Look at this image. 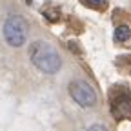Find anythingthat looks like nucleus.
Wrapping results in <instances>:
<instances>
[{
	"label": "nucleus",
	"instance_id": "nucleus-1",
	"mask_svg": "<svg viewBox=\"0 0 131 131\" xmlns=\"http://www.w3.org/2000/svg\"><path fill=\"white\" fill-rule=\"evenodd\" d=\"M29 57H31V62L42 73L55 75L62 68V58H60L58 51L47 42H35L29 49Z\"/></svg>",
	"mask_w": 131,
	"mask_h": 131
},
{
	"label": "nucleus",
	"instance_id": "nucleus-2",
	"mask_svg": "<svg viewBox=\"0 0 131 131\" xmlns=\"http://www.w3.org/2000/svg\"><path fill=\"white\" fill-rule=\"evenodd\" d=\"M4 37L11 47H20L27 40V24L22 16H9L4 24Z\"/></svg>",
	"mask_w": 131,
	"mask_h": 131
},
{
	"label": "nucleus",
	"instance_id": "nucleus-3",
	"mask_svg": "<svg viewBox=\"0 0 131 131\" xmlns=\"http://www.w3.org/2000/svg\"><path fill=\"white\" fill-rule=\"evenodd\" d=\"M69 95L71 98L82 107H93L96 104V93L95 89L84 80H73L69 84Z\"/></svg>",
	"mask_w": 131,
	"mask_h": 131
},
{
	"label": "nucleus",
	"instance_id": "nucleus-4",
	"mask_svg": "<svg viewBox=\"0 0 131 131\" xmlns=\"http://www.w3.org/2000/svg\"><path fill=\"white\" fill-rule=\"evenodd\" d=\"M113 115L117 118H131V95L127 91H122L117 95V100L111 102Z\"/></svg>",
	"mask_w": 131,
	"mask_h": 131
},
{
	"label": "nucleus",
	"instance_id": "nucleus-5",
	"mask_svg": "<svg viewBox=\"0 0 131 131\" xmlns=\"http://www.w3.org/2000/svg\"><path fill=\"white\" fill-rule=\"evenodd\" d=\"M129 37H131V29L127 26H118L115 29V35H113L115 42H126Z\"/></svg>",
	"mask_w": 131,
	"mask_h": 131
},
{
	"label": "nucleus",
	"instance_id": "nucleus-6",
	"mask_svg": "<svg viewBox=\"0 0 131 131\" xmlns=\"http://www.w3.org/2000/svg\"><path fill=\"white\" fill-rule=\"evenodd\" d=\"M82 4H86L89 7H96V9H100V7H106V0H80Z\"/></svg>",
	"mask_w": 131,
	"mask_h": 131
},
{
	"label": "nucleus",
	"instance_id": "nucleus-7",
	"mask_svg": "<svg viewBox=\"0 0 131 131\" xmlns=\"http://www.w3.org/2000/svg\"><path fill=\"white\" fill-rule=\"evenodd\" d=\"M88 131H106V129H104V127H102L100 124H95V126H91V127H89Z\"/></svg>",
	"mask_w": 131,
	"mask_h": 131
},
{
	"label": "nucleus",
	"instance_id": "nucleus-8",
	"mask_svg": "<svg viewBox=\"0 0 131 131\" xmlns=\"http://www.w3.org/2000/svg\"><path fill=\"white\" fill-rule=\"evenodd\" d=\"M69 49H71V51H77V53H80V49H78L77 42H69Z\"/></svg>",
	"mask_w": 131,
	"mask_h": 131
}]
</instances>
